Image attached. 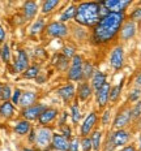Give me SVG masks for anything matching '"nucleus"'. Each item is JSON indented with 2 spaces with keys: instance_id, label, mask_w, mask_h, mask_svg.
I'll return each instance as SVG.
<instances>
[{
  "instance_id": "nucleus-1",
  "label": "nucleus",
  "mask_w": 141,
  "mask_h": 151,
  "mask_svg": "<svg viewBox=\"0 0 141 151\" xmlns=\"http://www.w3.org/2000/svg\"><path fill=\"white\" fill-rule=\"evenodd\" d=\"M127 20L125 13H110L99 20V22L90 30L89 42L94 46H106L119 38L121 25Z\"/></svg>"
},
{
  "instance_id": "nucleus-2",
  "label": "nucleus",
  "mask_w": 141,
  "mask_h": 151,
  "mask_svg": "<svg viewBox=\"0 0 141 151\" xmlns=\"http://www.w3.org/2000/svg\"><path fill=\"white\" fill-rule=\"evenodd\" d=\"M110 12L101 4V1H82L77 3L76 16L73 22L82 27L92 30L102 17L107 16Z\"/></svg>"
},
{
  "instance_id": "nucleus-3",
  "label": "nucleus",
  "mask_w": 141,
  "mask_h": 151,
  "mask_svg": "<svg viewBox=\"0 0 141 151\" xmlns=\"http://www.w3.org/2000/svg\"><path fill=\"white\" fill-rule=\"evenodd\" d=\"M132 134L128 129H118V130H110L107 136L103 139L102 151H116L119 147H124L131 143Z\"/></svg>"
},
{
  "instance_id": "nucleus-4",
  "label": "nucleus",
  "mask_w": 141,
  "mask_h": 151,
  "mask_svg": "<svg viewBox=\"0 0 141 151\" xmlns=\"http://www.w3.org/2000/svg\"><path fill=\"white\" fill-rule=\"evenodd\" d=\"M84 63H85V59H84L82 55L80 53H76L73 58L71 59V65L69 69L67 70V80L68 82L72 83H78L82 81V69H84Z\"/></svg>"
},
{
  "instance_id": "nucleus-5",
  "label": "nucleus",
  "mask_w": 141,
  "mask_h": 151,
  "mask_svg": "<svg viewBox=\"0 0 141 151\" xmlns=\"http://www.w3.org/2000/svg\"><path fill=\"white\" fill-rule=\"evenodd\" d=\"M43 34L48 39H65L69 37V26L68 24H63L58 20H54L51 22H47Z\"/></svg>"
},
{
  "instance_id": "nucleus-6",
  "label": "nucleus",
  "mask_w": 141,
  "mask_h": 151,
  "mask_svg": "<svg viewBox=\"0 0 141 151\" xmlns=\"http://www.w3.org/2000/svg\"><path fill=\"white\" fill-rule=\"evenodd\" d=\"M98 122H99V115L97 111H90L85 116L81 124L78 125V137H89L93 133L94 129L98 128Z\"/></svg>"
},
{
  "instance_id": "nucleus-7",
  "label": "nucleus",
  "mask_w": 141,
  "mask_h": 151,
  "mask_svg": "<svg viewBox=\"0 0 141 151\" xmlns=\"http://www.w3.org/2000/svg\"><path fill=\"white\" fill-rule=\"evenodd\" d=\"M132 122V115H131V106L124 104L123 107L119 108V111L115 115L114 120H112L111 130H118V129H125L128 125Z\"/></svg>"
},
{
  "instance_id": "nucleus-8",
  "label": "nucleus",
  "mask_w": 141,
  "mask_h": 151,
  "mask_svg": "<svg viewBox=\"0 0 141 151\" xmlns=\"http://www.w3.org/2000/svg\"><path fill=\"white\" fill-rule=\"evenodd\" d=\"M56 96L64 103V106L69 107L76 100V85L72 82H67L56 89Z\"/></svg>"
},
{
  "instance_id": "nucleus-9",
  "label": "nucleus",
  "mask_w": 141,
  "mask_h": 151,
  "mask_svg": "<svg viewBox=\"0 0 141 151\" xmlns=\"http://www.w3.org/2000/svg\"><path fill=\"white\" fill-rule=\"evenodd\" d=\"M35 147H38L39 150L47 149L50 147L52 141V136L55 132L52 130V127H37L35 128Z\"/></svg>"
},
{
  "instance_id": "nucleus-10",
  "label": "nucleus",
  "mask_w": 141,
  "mask_h": 151,
  "mask_svg": "<svg viewBox=\"0 0 141 151\" xmlns=\"http://www.w3.org/2000/svg\"><path fill=\"white\" fill-rule=\"evenodd\" d=\"M108 63H110V67L114 69L115 72H119L124 68L125 52H124V47L121 45H116L111 50L108 56Z\"/></svg>"
},
{
  "instance_id": "nucleus-11",
  "label": "nucleus",
  "mask_w": 141,
  "mask_h": 151,
  "mask_svg": "<svg viewBox=\"0 0 141 151\" xmlns=\"http://www.w3.org/2000/svg\"><path fill=\"white\" fill-rule=\"evenodd\" d=\"M47 107H48V104H46V103L37 102L35 104L27 107V108L21 109V111H20V116H21V119H24V120H27V121H30V122L38 121L39 116L42 115V112L45 111Z\"/></svg>"
},
{
  "instance_id": "nucleus-12",
  "label": "nucleus",
  "mask_w": 141,
  "mask_h": 151,
  "mask_svg": "<svg viewBox=\"0 0 141 151\" xmlns=\"http://www.w3.org/2000/svg\"><path fill=\"white\" fill-rule=\"evenodd\" d=\"M60 115V109L56 108L54 106H48L45 111L42 112V115L38 119V127H51V125L56 124Z\"/></svg>"
},
{
  "instance_id": "nucleus-13",
  "label": "nucleus",
  "mask_w": 141,
  "mask_h": 151,
  "mask_svg": "<svg viewBox=\"0 0 141 151\" xmlns=\"http://www.w3.org/2000/svg\"><path fill=\"white\" fill-rule=\"evenodd\" d=\"M101 4L111 13H125L128 8L133 4L132 0H105Z\"/></svg>"
},
{
  "instance_id": "nucleus-14",
  "label": "nucleus",
  "mask_w": 141,
  "mask_h": 151,
  "mask_svg": "<svg viewBox=\"0 0 141 151\" xmlns=\"http://www.w3.org/2000/svg\"><path fill=\"white\" fill-rule=\"evenodd\" d=\"M110 90H111V83L106 82L99 90L94 91V96H95V104L99 109L107 108L110 103Z\"/></svg>"
},
{
  "instance_id": "nucleus-15",
  "label": "nucleus",
  "mask_w": 141,
  "mask_h": 151,
  "mask_svg": "<svg viewBox=\"0 0 141 151\" xmlns=\"http://www.w3.org/2000/svg\"><path fill=\"white\" fill-rule=\"evenodd\" d=\"M137 34V24H134L131 20H125L124 24L121 25L120 31H119V38L120 42H128V40L133 39Z\"/></svg>"
},
{
  "instance_id": "nucleus-16",
  "label": "nucleus",
  "mask_w": 141,
  "mask_h": 151,
  "mask_svg": "<svg viewBox=\"0 0 141 151\" xmlns=\"http://www.w3.org/2000/svg\"><path fill=\"white\" fill-rule=\"evenodd\" d=\"M94 90L92 87L90 82L86 81H81L77 83L76 86V99L78 100V103H85L93 96Z\"/></svg>"
},
{
  "instance_id": "nucleus-17",
  "label": "nucleus",
  "mask_w": 141,
  "mask_h": 151,
  "mask_svg": "<svg viewBox=\"0 0 141 151\" xmlns=\"http://www.w3.org/2000/svg\"><path fill=\"white\" fill-rule=\"evenodd\" d=\"M29 63H30V60H29V55H27V52L22 48L17 50V56H16V60L13 63V72L14 73L22 74L24 72L29 68V65H30Z\"/></svg>"
},
{
  "instance_id": "nucleus-18",
  "label": "nucleus",
  "mask_w": 141,
  "mask_h": 151,
  "mask_svg": "<svg viewBox=\"0 0 141 151\" xmlns=\"http://www.w3.org/2000/svg\"><path fill=\"white\" fill-rule=\"evenodd\" d=\"M39 13V4L37 1L29 0L22 4V16L25 21H33Z\"/></svg>"
},
{
  "instance_id": "nucleus-19",
  "label": "nucleus",
  "mask_w": 141,
  "mask_h": 151,
  "mask_svg": "<svg viewBox=\"0 0 141 151\" xmlns=\"http://www.w3.org/2000/svg\"><path fill=\"white\" fill-rule=\"evenodd\" d=\"M76 8L77 4L76 3H67L65 7L61 9V12L59 13L58 21H60L63 24H68L71 21L74 20V16H76Z\"/></svg>"
},
{
  "instance_id": "nucleus-20",
  "label": "nucleus",
  "mask_w": 141,
  "mask_h": 151,
  "mask_svg": "<svg viewBox=\"0 0 141 151\" xmlns=\"http://www.w3.org/2000/svg\"><path fill=\"white\" fill-rule=\"evenodd\" d=\"M38 91H34V90H25L21 95V99H20V103H18V107L21 109L24 108H27V107L35 104L38 102Z\"/></svg>"
},
{
  "instance_id": "nucleus-21",
  "label": "nucleus",
  "mask_w": 141,
  "mask_h": 151,
  "mask_svg": "<svg viewBox=\"0 0 141 151\" xmlns=\"http://www.w3.org/2000/svg\"><path fill=\"white\" fill-rule=\"evenodd\" d=\"M69 34L73 37V39L76 40V42H84V40L90 38V31L87 30L86 27L76 25L74 22L69 26Z\"/></svg>"
},
{
  "instance_id": "nucleus-22",
  "label": "nucleus",
  "mask_w": 141,
  "mask_h": 151,
  "mask_svg": "<svg viewBox=\"0 0 141 151\" xmlns=\"http://www.w3.org/2000/svg\"><path fill=\"white\" fill-rule=\"evenodd\" d=\"M68 145H69V141L65 137H63L59 132H55L52 136L50 149L52 151H68Z\"/></svg>"
},
{
  "instance_id": "nucleus-23",
  "label": "nucleus",
  "mask_w": 141,
  "mask_h": 151,
  "mask_svg": "<svg viewBox=\"0 0 141 151\" xmlns=\"http://www.w3.org/2000/svg\"><path fill=\"white\" fill-rule=\"evenodd\" d=\"M69 119L72 122V127H78L81 124V119H82V109H81V106L78 103V100L76 99L73 103L69 106Z\"/></svg>"
},
{
  "instance_id": "nucleus-24",
  "label": "nucleus",
  "mask_w": 141,
  "mask_h": 151,
  "mask_svg": "<svg viewBox=\"0 0 141 151\" xmlns=\"http://www.w3.org/2000/svg\"><path fill=\"white\" fill-rule=\"evenodd\" d=\"M51 61H52V65H54L59 72H61V73L63 72L67 73V70L69 69V65H71V59L65 58L61 52H56L55 55L52 56Z\"/></svg>"
},
{
  "instance_id": "nucleus-25",
  "label": "nucleus",
  "mask_w": 141,
  "mask_h": 151,
  "mask_svg": "<svg viewBox=\"0 0 141 151\" xmlns=\"http://www.w3.org/2000/svg\"><path fill=\"white\" fill-rule=\"evenodd\" d=\"M47 26V21L45 17H38L35 21H33V24H31L30 29H29V35L35 38V37H39L40 34L45 33V29Z\"/></svg>"
},
{
  "instance_id": "nucleus-26",
  "label": "nucleus",
  "mask_w": 141,
  "mask_h": 151,
  "mask_svg": "<svg viewBox=\"0 0 141 151\" xmlns=\"http://www.w3.org/2000/svg\"><path fill=\"white\" fill-rule=\"evenodd\" d=\"M90 139H92V145H93V151H101L102 145H103V139H105V132L101 128H97L93 130V133L90 134Z\"/></svg>"
},
{
  "instance_id": "nucleus-27",
  "label": "nucleus",
  "mask_w": 141,
  "mask_h": 151,
  "mask_svg": "<svg viewBox=\"0 0 141 151\" xmlns=\"http://www.w3.org/2000/svg\"><path fill=\"white\" fill-rule=\"evenodd\" d=\"M31 129H33V125H31V122L27 121V120H24V119L18 120L13 125V132L17 134V136H20V137L27 136V134L30 133Z\"/></svg>"
},
{
  "instance_id": "nucleus-28",
  "label": "nucleus",
  "mask_w": 141,
  "mask_h": 151,
  "mask_svg": "<svg viewBox=\"0 0 141 151\" xmlns=\"http://www.w3.org/2000/svg\"><path fill=\"white\" fill-rule=\"evenodd\" d=\"M106 82H108L107 81V73H105V72L98 70V69H97L94 76L92 77V80H90V85H92L93 90L94 91L99 90Z\"/></svg>"
},
{
  "instance_id": "nucleus-29",
  "label": "nucleus",
  "mask_w": 141,
  "mask_h": 151,
  "mask_svg": "<svg viewBox=\"0 0 141 151\" xmlns=\"http://www.w3.org/2000/svg\"><path fill=\"white\" fill-rule=\"evenodd\" d=\"M60 4H61L60 0H45V1L40 3V11H39V13L42 14V17H45V16H48V14L54 13V11Z\"/></svg>"
},
{
  "instance_id": "nucleus-30",
  "label": "nucleus",
  "mask_w": 141,
  "mask_h": 151,
  "mask_svg": "<svg viewBox=\"0 0 141 151\" xmlns=\"http://www.w3.org/2000/svg\"><path fill=\"white\" fill-rule=\"evenodd\" d=\"M16 113V106L9 100V102H1L0 104V117L4 120H9L14 116Z\"/></svg>"
},
{
  "instance_id": "nucleus-31",
  "label": "nucleus",
  "mask_w": 141,
  "mask_h": 151,
  "mask_svg": "<svg viewBox=\"0 0 141 151\" xmlns=\"http://www.w3.org/2000/svg\"><path fill=\"white\" fill-rule=\"evenodd\" d=\"M123 86H124V78L116 85H111V90H110V103L111 104H116L120 100L121 93H123Z\"/></svg>"
},
{
  "instance_id": "nucleus-32",
  "label": "nucleus",
  "mask_w": 141,
  "mask_h": 151,
  "mask_svg": "<svg viewBox=\"0 0 141 151\" xmlns=\"http://www.w3.org/2000/svg\"><path fill=\"white\" fill-rule=\"evenodd\" d=\"M40 73H42V70H40V64L39 63H33V64H30L29 68L21 74V77H22L24 80H35Z\"/></svg>"
},
{
  "instance_id": "nucleus-33",
  "label": "nucleus",
  "mask_w": 141,
  "mask_h": 151,
  "mask_svg": "<svg viewBox=\"0 0 141 151\" xmlns=\"http://www.w3.org/2000/svg\"><path fill=\"white\" fill-rule=\"evenodd\" d=\"M95 67H94V63L92 60H85L84 63V69H82V81L90 82L92 77L95 73Z\"/></svg>"
},
{
  "instance_id": "nucleus-34",
  "label": "nucleus",
  "mask_w": 141,
  "mask_h": 151,
  "mask_svg": "<svg viewBox=\"0 0 141 151\" xmlns=\"http://www.w3.org/2000/svg\"><path fill=\"white\" fill-rule=\"evenodd\" d=\"M110 122H111V108L107 107V108L103 109L102 115L99 116V124L102 128H106L110 125Z\"/></svg>"
},
{
  "instance_id": "nucleus-35",
  "label": "nucleus",
  "mask_w": 141,
  "mask_h": 151,
  "mask_svg": "<svg viewBox=\"0 0 141 151\" xmlns=\"http://www.w3.org/2000/svg\"><path fill=\"white\" fill-rule=\"evenodd\" d=\"M0 58L4 64H9L11 61V58H12V52H11V47H9L8 43H4L0 48Z\"/></svg>"
},
{
  "instance_id": "nucleus-36",
  "label": "nucleus",
  "mask_w": 141,
  "mask_h": 151,
  "mask_svg": "<svg viewBox=\"0 0 141 151\" xmlns=\"http://www.w3.org/2000/svg\"><path fill=\"white\" fill-rule=\"evenodd\" d=\"M12 87L9 83H3V87H1V95H0V100L1 102H9L12 99Z\"/></svg>"
},
{
  "instance_id": "nucleus-37",
  "label": "nucleus",
  "mask_w": 141,
  "mask_h": 151,
  "mask_svg": "<svg viewBox=\"0 0 141 151\" xmlns=\"http://www.w3.org/2000/svg\"><path fill=\"white\" fill-rule=\"evenodd\" d=\"M59 130V133L61 134L63 137H65L68 141H71L72 138L74 137V133H73V127H72L71 124H65V125H63L61 128H59L58 129Z\"/></svg>"
},
{
  "instance_id": "nucleus-38",
  "label": "nucleus",
  "mask_w": 141,
  "mask_h": 151,
  "mask_svg": "<svg viewBox=\"0 0 141 151\" xmlns=\"http://www.w3.org/2000/svg\"><path fill=\"white\" fill-rule=\"evenodd\" d=\"M140 99H141V89H136V87H133V89L129 91V94H128L127 103L134 104V103H137Z\"/></svg>"
},
{
  "instance_id": "nucleus-39",
  "label": "nucleus",
  "mask_w": 141,
  "mask_h": 151,
  "mask_svg": "<svg viewBox=\"0 0 141 151\" xmlns=\"http://www.w3.org/2000/svg\"><path fill=\"white\" fill-rule=\"evenodd\" d=\"M60 52L65 56V58L72 59L74 55H76V47H74L73 45H71V43H67V45H64L61 47Z\"/></svg>"
},
{
  "instance_id": "nucleus-40",
  "label": "nucleus",
  "mask_w": 141,
  "mask_h": 151,
  "mask_svg": "<svg viewBox=\"0 0 141 151\" xmlns=\"http://www.w3.org/2000/svg\"><path fill=\"white\" fill-rule=\"evenodd\" d=\"M127 18L131 21H133L134 24H140L141 22V4L137 5V7L127 16Z\"/></svg>"
},
{
  "instance_id": "nucleus-41",
  "label": "nucleus",
  "mask_w": 141,
  "mask_h": 151,
  "mask_svg": "<svg viewBox=\"0 0 141 151\" xmlns=\"http://www.w3.org/2000/svg\"><path fill=\"white\" fill-rule=\"evenodd\" d=\"M131 115H132V121H137L141 117V100L131 106Z\"/></svg>"
},
{
  "instance_id": "nucleus-42",
  "label": "nucleus",
  "mask_w": 141,
  "mask_h": 151,
  "mask_svg": "<svg viewBox=\"0 0 141 151\" xmlns=\"http://www.w3.org/2000/svg\"><path fill=\"white\" fill-rule=\"evenodd\" d=\"M80 149L81 151H93V145H92L90 137L80 138Z\"/></svg>"
},
{
  "instance_id": "nucleus-43",
  "label": "nucleus",
  "mask_w": 141,
  "mask_h": 151,
  "mask_svg": "<svg viewBox=\"0 0 141 151\" xmlns=\"http://www.w3.org/2000/svg\"><path fill=\"white\" fill-rule=\"evenodd\" d=\"M68 119H69V112L68 111H61V115H59V119H58V121H56V128H61L63 125H65V124H68Z\"/></svg>"
},
{
  "instance_id": "nucleus-44",
  "label": "nucleus",
  "mask_w": 141,
  "mask_h": 151,
  "mask_svg": "<svg viewBox=\"0 0 141 151\" xmlns=\"http://www.w3.org/2000/svg\"><path fill=\"white\" fill-rule=\"evenodd\" d=\"M68 151H81V149H80V137H78V136H74L69 141V145H68Z\"/></svg>"
},
{
  "instance_id": "nucleus-45",
  "label": "nucleus",
  "mask_w": 141,
  "mask_h": 151,
  "mask_svg": "<svg viewBox=\"0 0 141 151\" xmlns=\"http://www.w3.org/2000/svg\"><path fill=\"white\" fill-rule=\"evenodd\" d=\"M24 91L20 89V87H16L13 90V94H12V99L11 102L13 103L14 106H18V103H20V99H21V95H22Z\"/></svg>"
},
{
  "instance_id": "nucleus-46",
  "label": "nucleus",
  "mask_w": 141,
  "mask_h": 151,
  "mask_svg": "<svg viewBox=\"0 0 141 151\" xmlns=\"http://www.w3.org/2000/svg\"><path fill=\"white\" fill-rule=\"evenodd\" d=\"M35 137H37V133H35V128H33L30 130V133L27 134L26 139H27V143L29 146H35Z\"/></svg>"
},
{
  "instance_id": "nucleus-47",
  "label": "nucleus",
  "mask_w": 141,
  "mask_h": 151,
  "mask_svg": "<svg viewBox=\"0 0 141 151\" xmlns=\"http://www.w3.org/2000/svg\"><path fill=\"white\" fill-rule=\"evenodd\" d=\"M34 56H35L37 59L39 58V60H40V58L46 59V58H47V52L42 48V47H37V48L34 50Z\"/></svg>"
},
{
  "instance_id": "nucleus-48",
  "label": "nucleus",
  "mask_w": 141,
  "mask_h": 151,
  "mask_svg": "<svg viewBox=\"0 0 141 151\" xmlns=\"http://www.w3.org/2000/svg\"><path fill=\"white\" fill-rule=\"evenodd\" d=\"M133 87L136 89H141V72H139L133 78Z\"/></svg>"
},
{
  "instance_id": "nucleus-49",
  "label": "nucleus",
  "mask_w": 141,
  "mask_h": 151,
  "mask_svg": "<svg viewBox=\"0 0 141 151\" xmlns=\"http://www.w3.org/2000/svg\"><path fill=\"white\" fill-rule=\"evenodd\" d=\"M5 38H7V33H5L4 27L0 25V45H1V46L5 43Z\"/></svg>"
},
{
  "instance_id": "nucleus-50",
  "label": "nucleus",
  "mask_w": 141,
  "mask_h": 151,
  "mask_svg": "<svg viewBox=\"0 0 141 151\" xmlns=\"http://www.w3.org/2000/svg\"><path fill=\"white\" fill-rule=\"evenodd\" d=\"M136 150H137L136 145H134V143H129V145H127V146H124V147H121V149H119L118 151H136Z\"/></svg>"
},
{
  "instance_id": "nucleus-51",
  "label": "nucleus",
  "mask_w": 141,
  "mask_h": 151,
  "mask_svg": "<svg viewBox=\"0 0 141 151\" xmlns=\"http://www.w3.org/2000/svg\"><path fill=\"white\" fill-rule=\"evenodd\" d=\"M35 81H37V83H38V85H43L47 81V76L45 73H40L38 77L35 78Z\"/></svg>"
},
{
  "instance_id": "nucleus-52",
  "label": "nucleus",
  "mask_w": 141,
  "mask_h": 151,
  "mask_svg": "<svg viewBox=\"0 0 141 151\" xmlns=\"http://www.w3.org/2000/svg\"><path fill=\"white\" fill-rule=\"evenodd\" d=\"M22 151H40V150L35 146H25L22 147Z\"/></svg>"
},
{
  "instance_id": "nucleus-53",
  "label": "nucleus",
  "mask_w": 141,
  "mask_h": 151,
  "mask_svg": "<svg viewBox=\"0 0 141 151\" xmlns=\"http://www.w3.org/2000/svg\"><path fill=\"white\" fill-rule=\"evenodd\" d=\"M137 150L141 151V134H140V137H139V147H137Z\"/></svg>"
},
{
  "instance_id": "nucleus-54",
  "label": "nucleus",
  "mask_w": 141,
  "mask_h": 151,
  "mask_svg": "<svg viewBox=\"0 0 141 151\" xmlns=\"http://www.w3.org/2000/svg\"><path fill=\"white\" fill-rule=\"evenodd\" d=\"M40 151H52L50 147H47V149H43V150H40Z\"/></svg>"
},
{
  "instance_id": "nucleus-55",
  "label": "nucleus",
  "mask_w": 141,
  "mask_h": 151,
  "mask_svg": "<svg viewBox=\"0 0 141 151\" xmlns=\"http://www.w3.org/2000/svg\"><path fill=\"white\" fill-rule=\"evenodd\" d=\"M1 87H3V83L0 82V95H1Z\"/></svg>"
},
{
  "instance_id": "nucleus-56",
  "label": "nucleus",
  "mask_w": 141,
  "mask_h": 151,
  "mask_svg": "<svg viewBox=\"0 0 141 151\" xmlns=\"http://www.w3.org/2000/svg\"><path fill=\"white\" fill-rule=\"evenodd\" d=\"M136 151H140V150H136Z\"/></svg>"
}]
</instances>
